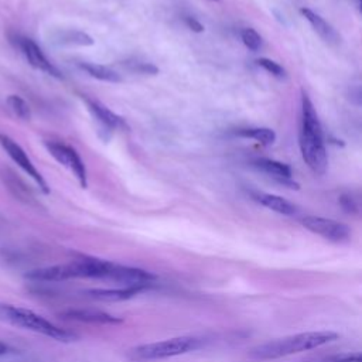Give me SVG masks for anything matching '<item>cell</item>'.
Segmentation results:
<instances>
[{"mask_svg": "<svg viewBox=\"0 0 362 362\" xmlns=\"http://www.w3.org/2000/svg\"><path fill=\"white\" fill-rule=\"evenodd\" d=\"M300 149L303 160L316 174H324L327 172L328 159L324 148L321 124L314 109V105L311 103L306 92H303L302 98Z\"/></svg>", "mask_w": 362, "mask_h": 362, "instance_id": "1", "label": "cell"}, {"mask_svg": "<svg viewBox=\"0 0 362 362\" xmlns=\"http://www.w3.org/2000/svg\"><path fill=\"white\" fill-rule=\"evenodd\" d=\"M337 338H338V334L332 331L300 332V334L289 335L285 338L273 340L262 345H258L252 348L250 354L252 358H257V359H276V358L323 347L331 341H335Z\"/></svg>", "mask_w": 362, "mask_h": 362, "instance_id": "2", "label": "cell"}, {"mask_svg": "<svg viewBox=\"0 0 362 362\" xmlns=\"http://www.w3.org/2000/svg\"><path fill=\"white\" fill-rule=\"evenodd\" d=\"M0 320L5 323H9L12 325L50 337L56 341L71 342V341L78 340V337L74 332L57 327L56 324H53L43 316H40L29 309L16 307L12 304H0Z\"/></svg>", "mask_w": 362, "mask_h": 362, "instance_id": "3", "label": "cell"}, {"mask_svg": "<svg viewBox=\"0 0 362 362\" xmlns=\"http://www.w3.org/2000/svg\"><path fill=\"white\" fill-rule=\"evenodd\" d=\"M201 347V341L194 337H176L159 342L143 344L131 349L129 356L134 361H153L184 355Z\"/></svg>", "mask_w": 362, "mask_h": 362, "instance_id": "4", "label": "cell"}, {"mask_svg": "<svg viewBox=\"0 0 362 362\" xmlns=\"http://www.w3.org/2000/svg\"><path fill=\"white\" fill-rule=\"evenodd\" d=\"M302 225L310 232L320 235L327 240H331V243L341 244L351 238V229L345 224L334 219L310 215L302 219Z\"/></svg>", "mask_w": 362, "mask_h": 362, "instance_id": "5", "label": "cell"}, {"mask_svg": "<svg viewBox=\"0 0 362 362\" xmlns=\"http://www.w3.org/2000/svg\"><path fill=\"white\" fill-rule=\"evenodd\" d=\"M0 145H2V148L6 150V153L11 156V159L19 166L22 167L36 183L37 186L41 188V191L44 194H49L50 193V188H49V184L47 181L44 180V177L40 174V172L34 167V164L32 163V160L29 159V156L26 155V152L13 141L11 139L9 136L6 135H0Z\"/></svg>", "mask_w": 362, "mask_h": 362, "instance_id": "6", "label": "cell"}, {"mask_svg": "<svg viewBox=\"0 0 362 362\" xmlns=\"http://www.w3.org/2000/svg\"><path fill=\"white\" fill-rule=\"evenodd\" d=\"M46 148L50 152V155L64 167L70 169L74 176L77 177V180L79 181V184L85 188L86 187V172H85V166L79 157V155L71 148V146H65L57 142H46Z\"/></svg>", "mask_w": 362, "mask_h": 362, "instance_id": "7", "label": "cell"}, {"mask_svg": "<svg viewBox=\"0 0 362 362\" xmlns=\"http://www.w3.org/2000/svg\"><path fill=\"white\" fill-rule=\"evenodd\" d=\"M20 49L23 51V54L26 56L27 61L30 63L32 67H34L36 70H40L51 77L56 78H61V72L49 61V58L44 56V53L41 51V49L30 39H22L20 40Z\"/></svg>", "mask_w": 362, "mask_h": 362, "instance_id": "8", "label": "cell"}, {"mask_svg": "<svg viewBox=\"0 0 362 362\" xmlns=\"http://www.w3.org/2000/svg\"><path fill=\"white\" fill-rule=\"evenodd\" d=\"M254 167H257L259 172L273 177L278 183L283 184L285 187L299 190V184L292 181V169L285 163L271 160V159H258L254 162Z\"/></svg>", "mask_w": 362, "mask_h": 362, "instance_id": "9", "label": "cell"}, {"mask_svg": "<svg viewBox=\"0 0 362 362\" xmlns=\"http://www.w3.org/2000/svg\"><path fill=\"white\" fill-rule=\"evenodd\" d=\"M149 287L145 286H124V287H116V289H91L84 292L88 297L102 302H122L129 300L135 296H138L141 292L146 290Z\"/></svg>", "mask_w": 362, "mask_h": 362, "instance_id": "10", "label": "cell"}, {"mask_svg": "<svg viewBox=\"0 0 362 362\" xmlns=\"http://www.w3.org/2000/svg\"><path fill=\"white\" fill-rule=\"evenodd\" d=\"M65 318L81 321V323H93V324H120L124 323L122 318L115 317L102 310H91V309H74L68 310L63 314Z\"/></svg>", "mask_w": 362, "mask_h": 362, "instance_id": "11", "label": "cell"}, {"mask_svg": "<svg viewBox=\"0 0 362 362\" xmlns=\"http://www.w3.org/2000/svg\"><path fill=\"white\" fill-rule=\"evenodd\" d=\"M89 110L93 113V116L98 119V122H101L105 128L113 131V129H125L127 122L125 120L113 113L110 109H108L105 105L95 102V101H86Z\"/></svg>", "mask_w": 362, "mask_h": 362, "instance_id": "12", "label": "cell"}, {"mask_svg": "<svg viewBox=\"0 0 362 362\" xmlns=\"http://www.w3.org/2000/svg\"><path fill=\"white\" fill-rule=\"evenodd\" d=\"M302 15L306 18V20L311 25V27L314 29V32L327 43L330 44H335L340 41V36L337 34V32L321 18L318 16L317 13H314L313 11L310 9H306L303 8L302 11Z\"/></svg>", "mask_w": 362, "mask_h": 362, "instance_id": "13", "label": "cell"}, {"mask_svg": "<svg viewBox=\"0 0 362 362\" xmlns=\"http://www.w3.org/2000/svg\"><path fill=\"white\" fill-rule=\"evenodd\" d=\"M254 198L264 207H266L278 214H282V215H293L297 211L296 205H293L290 201H287L279 195L257 193V194H254Z\"/></svg>", "mask_w": 362, "mask_h": 362, "instance_id": "14", "label": "cell"}, {"mask_svg": "<svg viewBox=\"0 0 362 362\" xmlns=\"http://www.w3.org/2000/svg\"><path fill=\"white\" fill-rule=\"evenodd\" d=\"M81 68L86 74H89L91 77H93V78H96L99 81H106V82H113V84L122 81V78H120V75L117 72H115L109 67H105V65H101V64L82 63Z\"/></svg>", "mask_w": 362, "mask_h": 362, "instance_id": "15", "label": "cell"}, {"mask_svg": "<svg viewBox=\"0 0 362 362\" xmlns=\"http://www.w3.org/2000/svg\"><path fill=\"white\" fill-rule=\"evenodd\" d=\"M238 136L240 138H250L254 139L265 146H269L272 143H275L276 141V134L272 129L268 128H252V129H239L236 132Z\"/></svg>", "mask_w": 362, "mask_h": 362, "instance_id": "16", "label": "cell"}, {"mask_svg": "<svg viewBox=\"0 0 362 362\" xmlns=\"http://www.w3.org/2000/svg\"><path fill=\"white\" fill-rule=\"evenodd\" d=\"M8 105L11 108V110L20 119H25V120H29L32 117V110H30V106L27 105V102L18 96V95H11L8 98Z\"/></svg>", "mask_w": 362, "mask_h": 362, "instance_id": "17", "label": "cell"}, {"mask_svg": "<svg viewBox=\"0 0 362 362\" xmlns=\"http://www.w3.org/2000/svg\"><path fill=\"white\" fill-rule=\"evenodd\" d=\"M240 39H243L244 44L252 51H258L262 47V37L254 29H244L240 32Z\"/></svg>", "mask_w": 362, "mask_h": 362, "instance_id": "18", "label": "cell"}, {"mask_svg": "<svg viewBox=\"0 0 362 362\" xmlns=\"http://www.w3.org/2000/svg\"><path fill=\"white\" fill-rule=\"evenodd\" d=\"M257 63L259 67H262L264 70H266L268 72H271L272 75H275L278 78H283L286 75V70L269 58H259Z\"/></svg>", "mask_w": 362, "mask_h": 362, "instance_id": "19", "label": "cell"}, {"mask_svg": "<svg viewBox=\"0 0 362 362\" xmlns=\"http://www.w3.org/2000/svg\"><path fill=\"white\" fill-rule=\"evenodd\" d=\"M65 41L74 43V44H79V46H91V44H93V40L89 36H86L84 33H78V32L68 33L67 37H65Z\"/></svg>", "mask_w": 362, "mask_h": 362, "instance_id": "20", "label": "cell"}, {"mask_svg": "<svg viewBox=\"0 0 362 362\" xmlns=\"http://www.w3.org/2000/svg\"><path fill=\"white\" fill-rule=\"evenodd\" d=\"M324 362H361V354H342L327 358Z\"/></svg>", "mask_w": 362, "mask_h": 362, "instance_id": "21", "label": "cell"}, {"mask_svg": "<svg viewBox=\"0 0 362 362\" xmlns=\"http://www.w3.org/2000/svg\"><path fill=\"white\" fill-rule=\"evenodd\" d=\"M340 202H341V205H342V208H344L345 211H348V212H355V211H356V204H355V201L352 200V197L342 195V197L340 198Z\"/></svg>", "mask_w": 362, "mask_h": 362, "instance_id": "22", "label": "cell"}, {"mask_svg": "<svg viewBox=\"0 0 362 362\" xmlns=\"http://www.w3.org/2000/svg\"><path fill=\"white\" fill-rule=\"evenodd\" d=\"M186 23H187V26H188L191 30H194V32H197V33H201V32L204 30L202 25H201L200 22H197L194 18H186Z\"/></svg>", "mask_w": 362, "mask_h": 362, "instance_id": "23", "label": "cell"}, {"mask_svg": "<svg viewBox=\"0 0 362 362\" xmlns=\"http://www.w3.org/2000/svg\"><path fill=\"white\" fill-rule=\"evenodd\" d=\"M9 351H11L9 345H6L5 342L0 341V356H2V355H6Z\"/></svg>", "mask_w": 362, "mask_h": 362, "instance_id": "24", "label": "cell"}, {"mask_svg": "<svg viewBox=\"0 0 362 362\" xmlns=\"http://www.w3.org/2000/svg\"><path fill=\"white\" fill-rule=\"evenodd\" d=\"M211 2H216V0H211Z\"/></svg>", "mask_w": 362, "mask_h": 362, "instance_id": "25", "label": "cell"}]
</instances>
